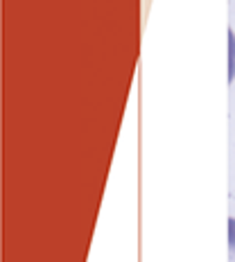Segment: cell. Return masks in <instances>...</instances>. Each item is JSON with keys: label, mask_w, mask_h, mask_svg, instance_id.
Segmentation results:
<instances>
[{"label": "cell", "mask_w": 235, "mask_h": 262, "mask_svg": "<svg viewBox=\"0 0 235 262\" xmlns=\"http://www.w3.org/2000/svg\"><path fill=\"white\" fill-rule=\"evenodd\" d=\"M228 262H235V220H228Z\"/></svg>", "instance_id": "1"}]
</instances>
